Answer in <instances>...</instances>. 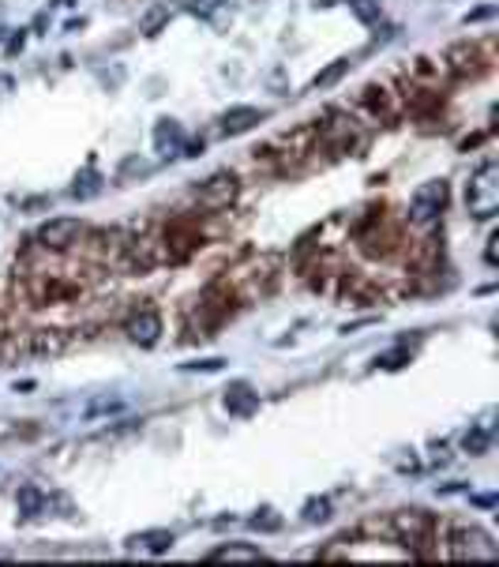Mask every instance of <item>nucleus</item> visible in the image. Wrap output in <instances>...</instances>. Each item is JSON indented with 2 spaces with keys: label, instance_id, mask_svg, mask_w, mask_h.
<instances>
[{
  "label": "nucleus",
  "instance_id": "ddd939ff",
  "mask_svg": "<svg viewBox=\"0 0 499 567\" xmlns=\"http://www.w3.org/2000/svg\"><path fill=\"white\" fill-rule=\"evenodd\" d=\"M349 8H353V16H357L364 26H375L379 19H383V8H379L375 0H349Z\"/></svg>",
  "mask_w": 499,
  "mask_h": 567
},
{
  "label": "nucleus",
  "instance_id": "20e7f679",
  "mask_svg": "<svg viewBox=\"0 0 499 567\" xmlns=\"http://www.w3.org/2000/svg\"><path fill=\"white\" fill-rule=\"evenodd\" d=\"M443 200H446V184L443 180L420 184V188L413 192V200H410V218L420 222V226H428V222L443 210Z\"/></svg>",
  "mask_w": 499,
  "mask_h": 567
},
{
  "label": "nucleus",
  "instance_id": "f03ea898",
  "mask_svg": "<svg viewBox=\"0 0 499 567\" xmlns=\"http://www.w3.org/2000/svg\"><path fill=\"white\" fill-rule=\"evenodd\" d=\"M451 556L454 560H495L499 549H495L488 530H481V526H458L451 534Z\"/></svg>",
  "mask_w": 499,
  "mask_h": 567
},
{
  "label": "nucleus",
  "instance_id": "1a4fd4ad",
  "mask_svg": "<svg viewBox=\"0 0 499 567\" xmlns=\"http://www.w3.org/2000/svg\"><path fill=\"white\" fill-rule=\"evenodd\" d=\"M180 143H184V131H180L177 121H158V128H154V147H158V151H162V154H165V151L177 154Z\"/></svg>",
  "mask_w": 499,
  "mask_h": 567
},
{
  "label": "nucleus",
  "instance_id": "412c9836",
  "mask_svg": "<svg viewBox=\"0 0 499 567\" xmlns=\"http://www.w3.org/2000/svg\"><path fill=\"white\" fill-rule=\"evenodd\" d=\"M484 447H488V436H484V432H473V436H466V451H469V455H481Z\"/></svg>",
  "mask_w": 499,
  "mask_h": 567
},
{
  "label": "nucleus",
  "instance_id": "aec40b11",
  "mask_svg": "<svg viewBox=\"0 0 499 567\" xmlns=\"http://www.w3.org/2000/svg\"><path fill=\"white\" fill-rule=\"evenodd\" d=\"M282 526V519H274V511H263V515L252 519V530H263V534H274Z\"/></svg>",
  "mask_w": 499,
  "mask_h": 567
},
{
  "label": "nucleus",
  "instance_id": "0eeeda50",
  "mask_svg": "<svg viewBox=\"0 0 499 567\" xmlns=\"http://www.w3.org/2000/svg\"><path fill=\"white\" fill-rule=\"evenodd\" d=\"M259 121H267V109H256V105H236V109H229L226 117H221V131H226V136H241V131L256 128Z\"/></svg>",
  "mask_w": 499,
  "mask_h": 567
},
{
  "label": "nucleus",
  "instance_id": "39448f33",
  "mask_svg": "<svg viewBox=\"0 0 499 567\" xmlns=\"http://www.w3.org/2000/svg\"><path fill=\"white\" fill-rule=\"evenodd\" d=\"M124 335L136 342V346H154L158 335H162V315H158L154 308H139L128 315L124 323Z\"/></svg>",
  "mask_w": 499,
  "mask_h": 567
},
{
  "label": "nucleus",
  "instance_id": "dca6fc26",
  "mask_svg": "<svg viewBox=\"0 0 499 567\" xmlns=\"http://www.w3.org/2000/svg\"><path fill=\"white\" fill-rule=\"evenodd\" d=\"M162 23H169V8H165V4H158V8H150L147 16H143L139 31H143V34H158V31H162Z\"/></svg>",
  "mask_w": 499,
  "mask_h": 567
},
{
  "label": "nucleus",
  "instance_id": "2eb2a0df",
  "mask_svg": "<svg viewBox=\"0 0 499 567\" xmlns=\"http://www.w3.org/2000/svg\"><path fill=\"white\" fill-rule=\"evenodd\" d=\"M346 72H349V60H334L331 68H323L319 75L312 79V87H315V90H323V87H331V83H338V79L346 75Z\"/></svg>",
  "mask_w": 499,
  "mask_h": 567
},
{
  "label": "nucleus",
  "instance_id": "4be33fe9",
  "mask_svg": "<svg viewBox=\"0 0 499 567\" xmlns=\"http://www.w3.org/2000/svg\"><path fill=\"white\" fill-rule=\"evenodd\" d=\"M402 361H405V353H402V350H394V353H383V357H375V364H383V368H402Z\"/></svg>",
  "mask_w": 499,
  "mask_h": 567
},
{
  "label": "nucleus",
  "instance_id": "f257e3e1",
  "mask_svg": "<svg viewBox=\"0 0 499 567\" xmlns=\"http://www.w3.org/2000/svg\"><path fill=\"white\" fill-rule=\"evenodd\" d=\"M466 203L473 210V218H492L499 207V166L488 162L473 173L469 188H466Z\"/></svg>",
  "mask_w": 499,
  "mask_h": 567
},
{
  "label": "nucleus",
  "instance_id": "4468645a",
  "mask_svg": "<svg viewBox=\"0 0 499 567\" xmlns=\"http://www.w3.org/2000/svg\"><path fill=\"white\" fill-rule=\"evenodd\" d=\"M42 504H45L42 489H34V485H23V489H19V511H23V515H38Z\"/></svg>",
  "mask_w": 499,
  "mask_h": 567
},
{
  "label": "nucleus",
  "instance_id": "b1692460",
  "mask_svg": "<svg viewBox=\"0 0 499 567\" xmlns=\"http://www.w3.org/2000/svg\"><path fill=\"white\" fill-rule=\"evenodd\" d=\"M214 8H221V0H192V11H203V16H210Z\"/></svg>",
  "mask_w": 499,
  "mask_h": 567
},
{
  "label": "nucleus",
  "instance_id": "423d86ee",
  "mask_svg": "<svg viewBox=\"0 0 499 567\" xmlns=\"http://www.w3.org/2000/svg\"><path fill=\"white\" fill-rule=\"evenodd\" d=\"M83 233V226H79V218H49L42 230H38V241H42L45 248H72L75 237Z\"/></svg>",
  "mask_w": 499,
  "mask_h": 567
},
{
  "label": "nucleus",
  "instance_id": "9b49d317",
  "mask_svg": "<svg viewBox=\"0 0 499 567\" xmlns=\"http://www.w3.org/2000/svg\"><path fill=\"white\" fill-rule=\"evenodd\" d=\"M128 545H131V549H139V545H143L147 552H154V556H162V552H169V549H173V534H169V530H150V534L131 537Z\"/></svg>",
  "mask_w": 499,
  "mask_h": 567
},
{
  "label": "nucleus",
  "instance_id": "5701e85b",
  "mask_svg": "<svg viewBox=\"0 0 499 567\" xmlns=\"http://www.w3.org/2000/svg\"><path fill=\"white\" fill-rule=\"evenodd\" d=\"M116 410H124V402H94L90 406V417L94 414H116Z\"/></svg>",
  "mask_w": 499,
  "mask_h": 567
},
{
  "label": "nucleus",
  "instance_id": "f8f14e48",
  "mask_svg": "<svg viewBox=\"0 0 499 567\" xmlns=\"http://www.w3.org/2000/svg\"><path fill=\"white\" fill-rule=\"evenodd\" d=\"M256 406H259V394H252V391H248L244 384H236V387L226 394V410H229V414H241V417H248V414L256 410Z\"/></svg>",
  "mask_w": 499,
  "mask_h": 567
},
{
  "label": "nucleus",
  "instance_id": "f3484780",
  "mask_svg": "<svg viewBox=\"0 0 499 567\" xmlns=\"http://www.w3.org/2000/svg\"><path fill=\"white\" fill-rule=\"evenodd\" d=\"M34 350H38V353H60V350H64L60 331H38V335H34Z\"/></svg>",
  "mask_w": 499,
  "mask_h": 567
},
{
  "label": "nucleus",
  "instance_id": "7ed1b4c3",
  "mask_svg": "<svg viewBox=\"0 0 499 567\" xmlns=\"http://www.w3.org/2000/svg\"><path fill=\"white\" fill-rule=\"evenodd\" d=\"M387 530L398 537L405 549H410V545H424L432 537V519L424 515V511H398V515H390Z\"/></svg>",
  "mask_w": 499,
  "mask_h": 567
},
{
  "label": "nucleus",
  "instance_id": "6ab92c4d",
  "mask_svg": "<svg viewBox=\"0 0 499 567\" xmlns=\"http://www.w3.org/2000/svg\"><path fill=\"white\" fill-rule=\"evenodd\" d=\"M305 519H308V522H323V519H331V504H327V500H312V504L305 507Z\"/></svg>",
  "mask_w": 499,
  "mask_h": 567
},
{
  "label": "nucleus",
  "instance_id": "6e6552de",
  "mask_svg": "<svg viewBox=\"0 0 499 567\" xmlns=\"http://www.w3.org/2000/svg\"><path fill=\"white\" fill-rule=\"evenodd\" d=\"M233 192H236V180L229 177V173H214L203 188H199V195L207 203H226V200H233Z\"/></svg>",
  "mask_w": 499,
  "mask_h": 567
},
{
  "label": "nucleus",
  "instance_id": "9d476101",
  "mask_svg": "<svg viewBox=\"0 0 499 567\" xmlns=\"http://www.w3.org/2000/svg\"><path fill=\"white\" fill-rule=\"evenodd\" d=\"M207 560H214V563H226V560H263V549H259V545L233 541V545H226V549H214Z\"/></svg>",
  "mask_w": 499,
  "mask_h": 567
},
{
  "label": "nucleus",
  "instance_id": "a211bd4d",
  "mask_svg": "<svg viewBox=\"0 0 499 567\" xmlns=\"http://www.w3.org/2000/svg\"><path fill=\"white\" fill-rule=\"evenodd\" d=\"M184 372H221L226 368V361L221 357H203V361H188V364H180Z\"/></svg>",
  "mask_w": 499,
  "mask_h": 567
},
{
  "label": "nucleus",
  "instance_id": "393cba45",
  "mask_svg": "<svg viewBox=\"0 0 499 567\" xmlns=\"http://www.w3.org/2000/svg\"><path fill=\"white\" fill-rule=\"evenodd\" d=\"M492 11H495V8H477V11H469V16H466V23H481V19H488Z\"/></svg>",
  "mask_w": 499,
  "mask_h": 567
}]
</instances>
